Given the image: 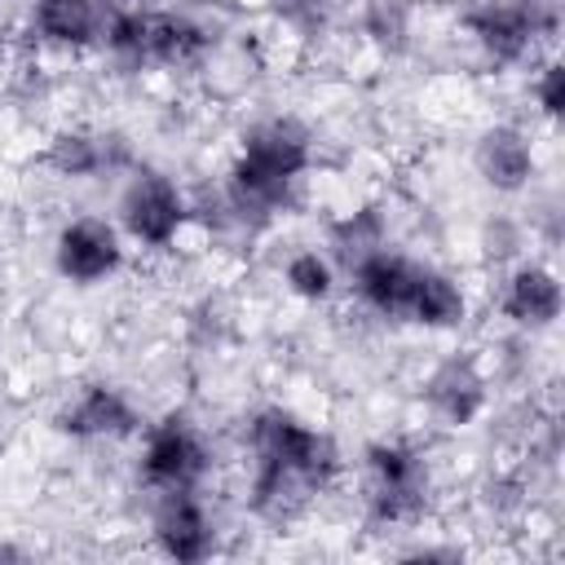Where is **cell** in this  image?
<instances>
[{
	"instance_id": "obj_16",
	"label": "cell",
	"mask_w": 565,
	"mask_h": 565,
	"mask_svg": "<svg viewBox=\"0 0 565 565\" xmlns=\"http://www.w3.org/2000/svg\"><path fill=\"white\" fill-rule=\"evenodd\" d=\"M406 318L411 322H424V327H455L463 318V291L446 274H433V269L419 265V278H415Z\"/></svg>"
},
{
	"instance_id": "obj_14",
	"label": "cell",
	"mask_w": 565,
	"mask_h": 565,
	"mask_svg": "<svg viewBox=\"0 0 565 565\" xmlns=\"http://www.w3.org/2000/svg\"><path fill=\"white\" fill-rule=\"evenodd\" d=\"M503 313L512 322H525V327H547L561 313V282H556V274H547L539 265L516 269L512 282H508V296H503Z\"/></svg>"
},
{
	"instance_id": "obj_3",
	"label": "cell",
	"mask_w": 565,
	"mask_h": 565,
	"mask_svg": "<svg viewBox=\"0 0 565 565\" xmlns=\"http://www.w3.org/2000/svg\"><path fill=\"white\" fill-rule=\"evenodd\" d=\"M106 44L124 53L128 62H163L181 66L199 57L203 31L177 13H110L106 22Z\"/></svg>"
},
{
	"instance_id": "obj_21",
	"label": "cell",
	"mask_w": 565,
	"mask_h": 565,
	"mask_svg": "<svg viewBox=\"0 0 565 565\" xmlns=\"http://www.w3.org/2000/svg\"><path fill=\"white\" fill-rule=\"evenodd\" d=\"M0 556H18V552H13V547H0Z\"/></svg>"
},
{
	"instance_id": "obj_7",
	"label": "cell",
	"mask_w": 565,
	"mask_h": 565,
	"mask_svg": "<svg viewBox=\"0 0 565 565\" xmlns=\"http://www.w3.org/2000/svg\"><path fill=\"white\" fill-rule=\"evenodd\" d=\"M468 31L494 62H516L543 31V18L534 4H481L468 13Z\"/></svg>"
},
{
	"instance_id": "obj_20",
	"label": "cell",
	"mask_w": 565,
	"mask_h": 565,
	"mask_svg": "<svg viewBox=\"0 0 565 565\" xmlns=\"http://www.w3.org/2000/svg\"><path fill=\"white\" fill-rule=\"evenodd\" d=\"M534 93H539V106H543L547 115H561V110H565V71H561L556 62H552V66H543V75H539Z\"/></svg>"
},
{
	"instance_id": "obj_18",
	"label": "cell",
	"mask_w": 565,
	"mask_h": 565,
	"mask_svg": "<svg viewBox=\"0 0 565 565\" xmlns=\"http://www.w3.org/2000/svg\"><path fill=\"white\" fill-rule=\"evenodd\" d=\"M335 252H340L344 260H353V269H358L371 252H380V221H375V212H358L353 221H344V225L335 230Z\"/></svg>"
},
{
	"instance_id": "obj_4",
	"label": "cell",
	"mask_w": 565,
	"mask_h": 565,
	"mask_svg": "<svg viewBox=\"0 0 565 565\" xmlns=\"http://www.w3.org/2000/svg\"><path fill=\"white\" fill-rule=\"evenodd\" d=\"M371 468V516L375 521H415L428 499V472L424 459L397 441H380L366 450Z\"/></svg>"
},
{
	"instance_id": "obj_5",
	"label": "cell",
	"mask_w": 565,
	"mask_h": 565,
	"mask_svg": "<svg viewBox=\"0 0 565 565\" xmlns=\"http://www.w3.org/2000/svg\"><path fill=\"white\" fill-rule=\"evenodd\" d=\"M146 481L168 494V490H194V481L207 468V450L203 441L181 424V419H163L150 441H146Z\"/></svg>"
},
{
	"instance_id": "obj_8",
	"label": "cell",
	"mask_w": 565,
	"mask_h": 565,
	"mask_svg": "<svg viewBox=\"0 0 565 565\" xmlns=\"http://www.w3.org/2000/svg\"><path fill=\"white\" fill-rule=\"evenodd\" d=\"M119 265V238L106 221L97 216H84V221H71L57 238V269L75 282H97L106 278L110 269Z\"/></svg>"
},
{
	"instance_id": "obj_2",
	"label": "cell",
	"mask_w": 565,
	"mask_h": 565,
	"mask_svg": "<svg viewBox=\"0 0 565 565\" xmlns=\"http://www.w3.org/2000/svg\"><path fill=\"white\" fill-rule=\"evenodd\" d=\"M309 163V146H305V132H296L291 124L274 119V124H260L243 137V154L234 163V203L247 212H269L287 199L291 181L305 172Z\"/></svg>"
},
{
	"instance_id": "obj_9",
	"label": "cell",
	"mask_w": 565,
	"mask_h": 565,
	"mask_svg": "<svg viewBox=\"0 0 565 565\" xmlns=\"http://www.w3.org/2000/svg\"><path fill=\"white\" fill-rule=\"evenodd\" d=\"M154 539L172 561H203L212 552V525L194 490H168L154 512Z\"/></svg>"
},
{
	"instance_id": "obj_15",
	"label": "cell",
	"mask_w": 565,
	"mask_h": 565,
	"mask_svg": "<svg viewBox=\"0 0 565 565\" xmlns=\"http://www.w3.org/2000/svg\"><path fill=\"white\" fill-rule=\"evenodd\" d=\"M481 397H486V384H481V375H477V366L472 362H446L433 380H428V402H433V411L441 415V419H450V424H468L472 415H477V406H481Z\"/></svg>"
},
{
	"instance_id": "obj_19",
	"label": "cell",
	"mask_w": 565,
	"mask_h": 565,
	"mask_svg": "<svg viewBox=\"0 0 565 565\" xmlns=\"http://www.w3.org/2000/svg\"><path fill=\"white\" fill-rule=\"evenodd\" d=\"M287 287L305 300H322L331 291V265L318 252H300L287 260Z\"/></svg>"
},
{
	"instance_id": "obj_12",
	"label": "cell",
	"mask_w": 565,
	"mask_h": 565,
	"mask_svg": "<svg viewBox=\"0 0 565 565\" xmlns=\"http://www.w3.org/2000/svg\"><path fill=\"white\" fill-rule=\"evenodd\" d=\"M62 428L75 437H124L137 428L132 406L115 393V388H84L66 411H62Z\"/></svg>"
},
{
	"instance_id": "obj_11",
	"label": "cell",
	"mask_w": 565,
	"mask_h": 565,
	"mask_svg": "<svg viewBox=\"0 0 565 565\" xmlns=\"http://www.w3.org/2000/svg\"><path fill=\"white\" fill-rule=\"evenodd\" d=\"M110 13L102 0H35V31L53 44H93L106 40Z\"/></svg>"
},
{
	"instance_id": "obj_1",
	"label": "cell",
	"mask_w": 565,
	"mask_h": 565,
	"mask_svg": "<svg viewBox=\"0 0 565 565\" xmlns=\"http://www.w3.org/2000/svg\"><path fill=\"white\" fill-rule=\"evenodd\" d=\"M252 450H256L252 503H256V512H265L274 521L300 512L305 499L318 494L340 463L335 441L327 433L305 428L287 411H265L252 424Z\"/></svg>"
},
{
	"instance_id": "obj_6",
	"label": "cell",
	"mask_w": 565,
	"mask_h": 565,
	"mask_svg": "<svg viewBox=\"0 0 565 565\" xmlns=\"http://www.w3.org/2000/svg\"><path fill=\"white\" fill-rule=\"evenodd\" d=\"M181 216H185V203H181L177 185L163 177H137L124 194V225L132 238H141L150 247H163L181 230Z\"/></svg>"
},
{
	"instance_id": "obj_10",
	"label": "cell",
	"mask_w": 565,
	"mask_h": 565,
	"mask_svg": "<svg viewBox=\"0 0 565 565\" xmlns=\"http://www.w3.org/2000/svg\"><path fill=\"white\" fill-rule=\"evenodd\" d=\"M415 278H419V265H411L406 256H393V252L380 247V252H371V256L358 265V296H362L371 309H380V313L406 318Z\"/></svg>"
},
{
	"instance_id": "obj_17",
	"label": "cell",
	"mask_w": 565,
	"mask_h": 565,
	"mask_svg": "<svg viewBox=\"0 0 565 565\" xmlns=\"http://www.w3.org/2000/svg\"><path fill=\"white\" fill-rule=\"evenodd\" d=\"M49 163H53L62 177H88V172L102 168V146H97V137H88V132H62V137L53 141V150H49Z\"/></svg>"
},
{
	"instance_id": "obj_13",
	"label": "cell",
	"mask_w": 565,
	"mask_h": 565,
	"mask_svg": "<svg viewBox=\"0 0 565 565\" xmlns=\"http://www.w3.org/2000/svg\"><path fill=\"white\" fill-rule=\"evenodd\" d=\"M477 172L494 185V190H521L534 172V154L530 141L516 128H490L477 141Z\"/></svg>"
}]
</instances>
